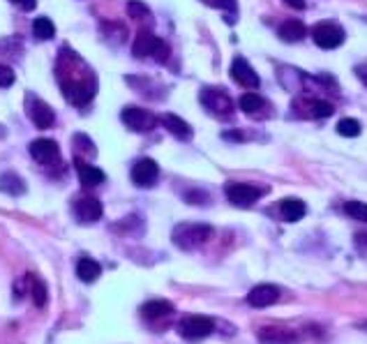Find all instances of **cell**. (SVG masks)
Masks as SVG:
<instances>
[{
	"instance_id": "cell-21",
	"label": "cell",
	"mask_w": 367,
	"mask_h": 344,
	"mask_svg": "<svg viewBox=\"0 0 367 344\" xmlns=\"http://www.w3.org/2000/svg\"><path fill=\"white\" fill-rule=\"evenodd\" d=\"M277 35L282 37L284 42H301L307 37V28L303 21H298V19H289V21H284V24L277 28Z\"/></svg>"
},
{
	"instance_id": "cell-12",
	"label": "cell",
	"mask_w": 367,
	"mask_h": 344,
	"mask_svg": "<svg viewBox=\"0 0 367 344\" xmlns=\"http://www.w3.org/2000/svg\"><path fill=\"white\" fill-rule=\"evenodd\" d=\"M130 178L137 188H153L160 178V167L151 157H141L139 162H134V167L130 171Z\"/></svg>"
},
{
	"instance_id": "cell-19",
	"label": "cell",
	"mask_w": 367,
	"mask_h": 344,
	"mask_svg": "<svg viewBox=\"0 0 367 344\" xmlns=\"http://www.w3.org/2000/svg\"><path fill=\"white\" fill-rule=\"evenodd\" d=\"M162 125L167 127V132L171 134V137H176V139H181V141H190L192 139V127L187 125L181 116H174V114H167V116H162Z\"/></svg>"
},
{
	"instance_id": "cell-25",
	"label": "cell",
	"mask_w": 367,
	"mask_h": 344,
	"mask_svg": "<svg viewBox=\"0 0 367 344\" xmlns=\"http://www.w3.org/2000/svg\"><path fill=\"white\" fill-rule=\"evenodd\" d=\"M28 278V294L33 296V301L37 308H44L49 301V291H47V284H44L40 278H35V275H26Z\"/></svg>"
},
{
	"instance_id": "cell-17",
	"label": "cell",
	"mask_w": 367,
	"mask_h": 344,
	"mask_svg": "<svg viewBox=\"0 0 367 344\" xmlns=\"http://www.w3.org/2000/svg\"><path fill=\"white\" fill-rule=\"evenodd\" d=\"M74 169H77L79 181H81V185H84V188H97V185H102L104 181H107V176H104V171L100 167L84 162L81 157H77V160H74Z\"/></svg>"
},
{
	"instance_id": "cell-36",
	"label": "cell",
	"mask_w": 367,
	"mask_h": 344,
	"mask_svg": "<svg viewBox=\"0 0 367 344\" xmlns=\"http://www.w3.org/2000/svg\"><path fill=\"white\" fill-rule=\"evenodd\" d=\"M10 3L17 5L19 10H24V12H33L35 5H37V0H10Z\"/></svg>"
},
{
	"instance_id": "cell-7",
	"label": "cell",
	"mask_w": 367,
	"mask_h": 344,
	"mask_svg": "<svg viewBox=\"0 0 367 344\" xmlns=\"http://www.w3.org/2000/svg\"><path fill=\"white\" fill-rule=\"evenodd\" d=\"M294 111L301 118H310V121H319V118H328L333 116V104L321 100V97H296L294 102Z\"/></svg>"
},
{
	"instance_id": "cell-24",
	"label": "cell",
	"mask_w": 367,
	"mask_h": 344,
	"mask_svg": "<svg viewBox=\"0 0 367 344\" xmlns=\"http://www.w3.org/2000/svg\"><path fill=\"white\" fill-rule=\"evenodd\" d=\"M0 192L10 194V197H21L26 192V181L19 174H14V171H5L0 176Z\"/></svg>"
},
{
	"instance_id": "cell-34",
	"label": "cell",
	"mask_w": 367,
	"mask_h": 344,
	"mask_svg": "<svg viewBox=\"0 0 367 344\" xmlns=\"http://www.w3.org/2000/svg\"><path fill=\"white\" fill-rule=\"evenodd\" d=\"M14 84V70L10 65L0 63V88H7Z\"/></svg>"
},
{
	"instance_id": "cell-5",
	"label": "cell",
	"mask_w": 367,
	"mask_h": 344,
	"mask_svg": "<svg viewBox=\"0 0 367 344\" xmlns=\"http://www.w3.org/2000/svg\"><path fill=\"white\" fill-rule=\"evenodd\" d=\"M224 194L234 206L238 208H250L266 194V188H259V185L252 183H227Z\"/></svg>"
},
{
	"instance_id": "cell-31",
	"label": "cell",
	"mask_w": 367,
	"mask_h": 344,
	"mask_svg": "<svg viewBox=\"0 0 367 344\" xmlns=\"http://www.w3.org/2000/svg\"><path fill=\"white\" fill-rule=\"evenodd\" d=\"M127 17L137 19V21L151 19V7L146 3H141V0H130V3H127Z\"/></svg>"
},
{
	"instance_id": "cell-6",
	"label": "cell",
	"mask_w": 367,
	"mask_h": 344,
	"mask_svg": "<svg viewBox=\"0 0 367 344\" xmlns=\"http://www.w3.org/2000/svg\"><path fill=\"white\" fill-rule=\"evenodd\" d=\"M199 100L208 114H213L215 118H229L234 114V100L220 88H204Z\"/></svg>"
},
{
	"instance_id": "cell-22",
	"label": "cell",
	"mask_w": 367,
	"mask_h": 344,
	"mask_svg": "<svg viewBox=\"0 0 367 344\" xmlns=\"http://www.w3.org/2000/svg\"><path fill=\"white\" fill-rule=\"evenodd\" d=\"M102 275V266L91 257H81L77 261V278L86 284H93Z\"/></svg>"
},
{
	"instance_id": "cell-16",
	"label": "cell",
	"mask_w": 367,
	"mask_h": 344,
	"mask_svg": "<svg viewBox=\"0 0 367 344\" xmlns=\"http://www.w3.org/2000/svg\"><path fill=\"white\" fill-rule=\"evenodd\" d=\"M231 77L243 88H259L257 72H254V67L247 63L245 58H234V63H231Z\"/></svg>"
},
{
	"instance_id": "cell-3",
	"label": "cell",
	"mask_w": 367,
	"mask_h": 344,
	"mask_svg": "<svg viewBox=\"0 0 367 344\" xmlns=\"http://www.w3.org/2000/svg\"><path fill=\"white\" fill-rule=\"evenodd\" d=\"M132 56L139 58V61H144V58H155L157 63H164L169 56V47L155 33L139 31L132 44Z\"/></svg>"
},
{
	"instance_id": "cell-28",
	"label": "cell",
	"mask_w": 367,
	"mask_h": 344,
	"mask_svg": "<svg viewBox=\"0 0 367 344\" xmlns=\"http://www.w3.org/2000/svg\"><path fill=\"white\" fill-rule=\"evenodd\" d=\"M72 146H74V151H77V157H95L97 155V148L93 144V139L88 137V134H84V132L74 134Z\"/></svg>"
},
{
	"instance_id": "cell-30",
	"label": "cell",
	"mask_w": 367,
	"mask_h": 344,
	"mask_svg": "<svg viewBox=\"0 0 367 344\" xmlns=\"http://www.w3.org/2000/svg\"><path fill=\"white\" fill-rule=\"evenodd\" d=\"M344 213H347L351 220L367 224V204H363V201H347V204H344Z\"/></svg>"
},
{
	"instance_id": "cell-32",
	"label": "cell",
	"mask_w": 367,
	"mask_h": 344,
	"mask_svg": "<svg viewBox=\"0 0 367 344\" xmlns=\"http://www.w3.org/2000/svg\"><path fill=\"white\" fill-rule=\"evenodd\" d=\"M361 123L356 121V118H342L340 123H337V134H342V137H349V139H354L361 134Z\"/></svg>"
},
{
	"instance_id": "cell-11",
	"label": "cell",
	"mask_w": 367,
	"mask_h": 344,
	"mask_svg": "<svg viewBox=\"0 0 367 344\" xmlns=\"http://www.w3.org/2000/svg\"><path fill=\"white\" fill-rule=\"evenodd\" d=\"M72 213L79 224H95L104 215V206H102V201L95 197H79V199H74Z\"/></svg>"
},
{
	"instance_id": "cell-8",
	"label": "cell",
	"mask_w": 367,
	"mask_h": 344,
	"mask_svg": "<svg viewBox=\"0 0 367 344\" xmlns=\"http://www.w3.org/2000/svg\"><path fill=\"white\" fill-rule=\"evenodd\" d=\"M121 121L125 127H130L132 132H141V134L153 132L155 125L160 123L153 111L141 109V107H125L123 114H121Z\"/></svg>"
},
{
	"instance_id": "cell-2",
	"label": "cell",
	"mask_w": 367,
	"mask_h": 344,
	"mask_svg": "<svg viewBox=\"0 0 367 344\" xmlns=\"http://www.w3.org/2000/svg\"><path fill=\"white\" fill-rule=\"evenodd\" d=\"M213 236V227L206 222H181L176 224L174 231H171V241H174L176 248H181L185 252H192L206 245Z\"/></svg>"
},
{
	"instance_id": "cell-20",
	"label": "cell",
	"mask_w": 367,
	"mask_h": 344,
	"mask_svg": "<svg viewBox=\"0 0 367 344\" xmlns=\"http://www.w3.org/2000/svg\"><path fill=\"white\" fill-rule=\"evenodd\" d=\"M305 213H307V206H305V201H301V199L291 197V199H282L280 201V215H282L284 222L303 220Z\"/></svg>"
},
{
	"instance_id": "cell-35",
	"label": "cell",
	"mask_w": 367,
	"mask_h": 344,
	"mask_svg": "<svg viewBox=\"0 0 367 344\" xmlns=\"http://www.w3.org/2000/svg\"><path fill=\"white\" fill-rule=\"evenodd\" d=\"M208 7H217V10H231L234 7V0H201Z\"/></svg>"
},
{
	"instance_id": "cell-15",
	"label": "cell",
	"mask_w": 367,
	"mask_h": 344,
	"mask_svg": "<svg viewBox=\"0 0 367 344\" xmlns=\"http://www.w3.org/2000/svg\"><path fill=\"white\" fill-rule=\"evenodd\" d=\"M280 301V289L275 287V284H257L250 294H247V303L252 305V308H271Z\"/></svg>"
},
{
	"instance_id": "cell-18",
	"label": "cell",
	"mask_w": 367,
	"mask_h": 344,
	"mask_svg": "<svg viewBox=\"0 0 367 344\" xmlns=\"http://www.w3.org/2000/svg\"><path fill=\"white\" fill-rule=\"evenodd\" d=\"M259 342L261 344H298V333L289 331V328H277V326H266L259 331Z\"/></svg>"
},
{
	"instance_id": "cell-38",
	"label": "cell",
	"mask_w": 367,
	"mask_h": 344,
	"mask_svg": "<svg viewBox=\"0 0 367 344\" xmlns=\"http://www.w3.org/2000/svg\"><path fill=\"white\" fill-rule=\"evenodd\" d=\"M361 79H363V84L367 86V72H363V74H361Z\"/></svg>"
},
{
	"instance_id": "cell-14",
	"label": "cell",
	"mask_w": 367,
	"mask_h": 344,
	"mask_svg": "<svg viewBox=\"0 0 367 344\" xmlns=\"http://www.w3.org/2000/svg\"><path fill=\"white\" fill-rule=\"evenodd\" d=\"M31 155L35 162L40 164H58L61 162V148H58V144L54 139H47V137H40L35 139L31 144Z\"/></svg>"
},
{
	"instance_id": "cell-1",
	"label": "cell",
	"mask_w": 367,
	"mask_h": 344,
	"mask_svg": "<svg viewBox=\"0 0 367 344\" xmlns=\"http://www.w3.org/2000/svg\"><path fill=\"white\" fill-rule=\"evenodd\" d=\"M86 65V61L79 54H74L70 49H63V54L58 56V84L63 88L65 100L72 107H86L93 102L97 93V79L91 67H86L84 72H79Z\"/></svg>"
},
{
	"instance_id": "cell-10",
	"label": "cell",
	"mask_w": 367,
	"mask_h": 344,
	"mask_svg": "<svg viewBox=\"0 0 367 344\" xmlns=\"http://www.w3.org/2000/svg\"><path fill=\"white\" fill-rule=\"evenodd\" d=\"M344 37H347L344 28L340 24H333V21H324V24L312 28V40L321 49H337L344 42Z\"/></svg>"
},
{
	"instance_id": "cell-26",
	"label": "cell",
	"mask_w": 367,
	"mask_h": 344,
	"mask_svg": "<svg viewBox=\"0 0 367 344\" xmlns=\"http://www.w3.org/2000/svg\"><path fill=\"white\" fill-rule=\"evenodd\" d=\"M238 107H241L245 114H250V116H257L259 111H264L266 109V100L261 97L259 93H245L241 100H238Z\"/></svg>"
},
{
	"instance_id": "cell-27",
	"label": "cell",
	"mask_w": 367,
	"mask_h": 344,
	"mask_svg": "<svg viewBox=\"0 0 367 344\" xmlns=\"http://www.w3.org/2000/svg\"><path fill=\"white\" fill-rule=\"evenodd\" d=\"M102 35L107 37L109 44H116V47H121L127 37V31L123 24H116V21H104L102 24Z\"/></svg>"
},
{
	"instance_id": "cell-23",
	"label": "cell",
	"mask_w": 367,
	"mask_h": 344,
	"mask_svg": "<svg viewBox=\"0 0 367 344\" xmlns=\"http://www.w3.org/2000/svg\"><path fill=\"white\" fill-rule=\"evenodd\" d=\"M141 314H144V319L148 321H157V319H164V317H169V314H174V305L169 301H148L141 305Z\"/></svg>"
},
{
	"instance_id": "cell-9",
	"label": "cell",
	"mask_w": 367,
	"mask_h": 344,
	"mask_svg": "<svg viewBox=\"0 0 367 344\" xmlns=\"http://www.w3.org/2000/svg\"><path fill=\"white\" fill-rule=\"evenodd\" d=\"M26 114L33 121V125L37 127V130H47V127H51L56 123L54 109H51L47 102L40 100V97L33 95V93L26 95Z\"/></svg>"
},
{
	"instance_id": "cell-4",
	"label": "cell",
	"mask_w": 367,
	"mask_h": 344,
	"mask_svg": "<svg viewBox=\"0 0 367 344\" xmlns=\"http://www.w3.org/2000/svg\"><path fill=\"white\" fill-rule=\"evenodd\" d=\"M178 333L187 342H201L211 338L215 333V321L211 317H201V314H192V317L181 319L178 324Z\"/></svg>"
},
{
	"instance_id": "cell-37",
	"label": "cell",
	"mask_w": 367,
	"mask_h": 344,
	"mask_svg": "<svg viewBox=\"0 0 367 344\" xmlns=\"http://www.w3.org/2000/svg\"><path fill=\"white\" fill-rule=\"evenodd\" d=\"M284 5L294 7V10H305V7H307L305 0H284Z\"/></svg>"
},
{
	"instance_id": "cell-13",
	"label": "cell",
	"mask_w": 367,
	"mask_h": 344,
	"mask_svg": "<svg viewBox=\"0 0 367 344\" xmlns=\"http://www.w3.org/2000/svg\"><path fill=\"white\" fill-rule=\"evenodd\" d=\"M277 81H280V86L289 93H305L310 77L303 74L301 70H296V67L280 65L277 67Z\"/></svg>"
},
{
	"instance_id": "cell-29",
	"label": "cell",
	"mask_w": 367,
	"mask_h": 344,
	"mask_svg": "<svg viewBox=\"0 0 367 344\" xmlns=\"http://www.w3.org/2000/svg\"><path fill=\"white\" fill-rule=\"evenodd\" d=\"M33 35L37 37V40L49 42V40H54V35H56V26L51 24V19L40 17V19H35V21H33Z\"/></svg>"
},
{
	"instance_id": "cell-39",
	"label": "cell",
	"mask_w": 367,
	"mask_h": 344,
	"mask_svg": "<svg viewBox=\"0 0 367 344\" xmlns=\"http://www.w3.org/2000/svg\"><path fill=\"white\" fill-rule=\"evenodd\" d=\"M356 328H367V324H356Z\"/></svg>"
},
{
	"instance_id": "cell-33",
	"label": "cell",
	"mask_w": 367,
	"mask_h": 344,
	"mask_svg": "<svg viewBox=\"0 0 367 344\" xmlns=\"http://www.w3.org/2000/svg\"><path fill=\"white\" fill-rule=\"evenodd\" d=\"M185 201L192 206H206L208 204V194L201 192V190H192V192H185Z\"/></svg>"
}]
</instances>
